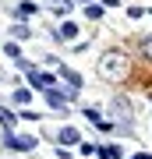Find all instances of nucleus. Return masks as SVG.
I'll list each match as a JSON object with an SVG mask.
<instances>
[{
  "label": "nucleus",
  "instance_id": "obj_4",
  "mask_svg": "<svg viewBox=\"0 0 152 159\" xmlns=\"http://www.w3.org/2000/svg\"><path fill=\"white\" fill-rule=\"evenodd\" d=\"M57 142H60V145H81V131H74V127H60V131H57Z\"/></svg>",
  "mask_w": 152,
  "mask_h": 159
},
{
  "label": "nucleus",
  "instance_id": "obj_6",
  "mask_svg": "<svg viewBox=\"0 0 152 159\" xmlns=\"http://www.w3.org/2000/svg\"><path fill=\"white\" fill-rule=\"evenodd\" d=\"M46 102H50V110H67V99L60 96V89H50V92H46Z\"/></svg>",
  "mask_w": 152,
  "mask_h": 159
},
{
  "label": "nucleus",
  "instance_id": "obj_13",
  "mask_svg": "<svg viewBox=\"0 0 152 159\" xmlns=\"http://www.w3.org/2000/svg\"><path fill=\"white\" fill-rule=\"evenodd\" d=\"M11 35H14V39H28V35H32V29H28V25H14Z\"/></svg>",
  "mask_w": 152,
  "mask_h": 159
},
{
  "label": "nucleus",
  "instance_id": "obj_15",
  "mask_svg": "<svg viewBox=\"0 0 152 159\" xmlns=\"http://www.w3.org/2000/svg\"><path fill=\"white\" fill-rule=\"evenodd\" d=\"M4 53H7V57H14V60H18V57H21V50H18V46H14V43H7V46H4Z\"/></svg>",
  "mask_w": 152,
  "mask_h": 159
},
{
  "label": "nucleus",
  "instance_id": "obj_2",
  "mask_svg": "<svg viewBox=\"0 0 152 159\" xmlns=\"http://www.w3.org/2000/svg\"><path fill=\"white\" fill-rule=\"evenodd\" d=\"M7 148H11V152H32L35 145H39V138L35 134H14V131H7Z\"/></svg>",
  "mask_w": 152,
  "mask_h": 159
},
{
  "label": "nucleus",
  "instance_id": "obj_8",
  "mask_svg": "<svg viewBox=\"0 0 152 159\" xmlns=\"http://www.w3.org/2000/svg\"><path fill=\"white\" fill-rule=\"evenodd\" d=\"M53 35H57V39H74V35H78V25H74V21H64Z\"/></svg>",
  "mask_w": 152,
  "mask_h": 159
},
{
  "label": "nucleus",
  "instance_id": "obj_11",
  "mask_svg": "<svg viewBox=\"0 0 152 159\" xmlns=\"http://www.w3.org/2000/svg\"><path fill=\"white\" fill-rule=\"evenodd\" d=\"M71 11V4H67V0H60V4H50V14H57V18H60V14H67Z\"/></svg>",
  "mask_w": 152,
  "mask_h": 159
},
{
  "label": "nucleus",
  "instance_id": "obj_1",
  "mask_svg": "<svg viewBox=\"0 0 152 159\" xmlns=\"http://www.w3.org/2000/svg\"><path fill=\"white\" fill-rule=\"evenodd\" d=\"M127 67H131V64H127V57L120 50H106L99 57V64H96V71H99L103 81H124L127 78Z\"/></svg>",
  "mask_w": 152,
  "mask_h": 159
},
{
  "label": "nucleus",
  "instance_id": "obj_17",
  "mask_svg": "<svg viewBox=\"0 0 152 159\" xmlns=\"http://www.w3.org/2000/svg\"><path fill=\"white\" fill-rule=\"evenodd\" d=\"M145 57L152 60V35H149V43H145Z\"/></svg>",
  "mask_w": 152,
  "mask_h": 159
},
{
  "label": "nucleus",
  "instance_id": "obj_16",
  "mask_svg": "<svg viewBox=\"0 0 152 159\" xmlns=\"http://www.w3.org/2000/svg\"><path fill=\"white\" fill-rule=\"evenodd\" d=\"M18 14H21V18H28V14H35V4H21V7H18Z\"/></svg>",
  "mask_w": 152,
  "mask_h": 159
},
{
  "label": "nucleus",
  "instance_id": "obj_7",
  "mask_svg": "<svg viewBox=\"0 0 152 159\" xmlns=\"http://www.w3.org/2000/svg\"><path fill=\"white\" fill-rule=\"evenodd\" d=\"M57 71H60V78H64V81H67V85H74V89H81V85H85V81H81V74H78V71H71V67H57Z\"/></svg>",
  "mask_w": 152,
  "mask_h": 159
},
{
  "label": "nucleus",
  "instance_id": "obj_10",
  "mask_svg": "<svg viewBox=\"0 0 152 159\" xmlns=\"http://www.w3.org/2000/svg\"><path fill=\"white\" fill-rule=\"evenodd\" d=\"M14 102L18 106H28V102H32V92L28 89H14Z\"/></svg>",
  "mask_w": 152,
  "mask_h": 159
},
{
  "label": "nucleus",
  "instance_id": "obj_14",
  "mask_svg": "<svg viewBox=\"0 0 152 159\" xmlns=\"http://www.w3.org/2000/svg\"><path fill=\"white\" fill-rule=\"evenodd\" d=\"M85 117H89V120H92V124H99V120H103V113H99V110H96V106H89V110H85Z\"/></svg>",
  "mask_w": 152,
  "mask_h": 159
},
{
  "label": "nucleus",
  "instance_id": "obj_5",
  "mask_svg": "<svg viewBox=\"0 0 152 159\" xmlns=\"http://www.w3.org/2000/svg\"><path fill=\"white\" fill-rule=\"evenodd\" d=\"M96 156L99 159H124V148H120V145H99Z\"/></svg>",
  "mask_w": 152,
  "mask_h": 159
},
{
  "label": "nucleus",
  "instance_id": "obj_18",
  "mask_svg": "<svg viewBox=\"0 0 152 159\" xmlns=\"http://www.w3.org/2000/svg\"><path fill=\"white\" fill-rule=\"evenodd\" d=\"M131 159H152V156H145V152H141V156H131Z\"/></svg>",
  "mask_w": 152,
  "mask_h": 159
},
{
  "label": "nucleus",
  "instance_id": "obj_9",
  "mask_svg": "<svg viewBox=\"0 0 152 159\" xmlns=\"http://www.w3.org/2000/svg\"><path fill=\"white\" fill-rule=\"evenodd\" d=\"M14 124H18V117L7 106H0V127H4V131H14Z\"/></svg>",
  "mask_w": 152,
  "mask_h": 159
},
{
  "label": "nucleus",
  "instance_id": "obj_3",
  "mask_svg": "<svg viewBox=\"0 0 152 159\" xmlns=\"http://www.w3.org/2000/svg\"><path fill=\"white\" fill-rule=\"evenodd\" d=\"M28 81H32L39 92H50V89H57V74H50V71H39V67H32L28 71Z\"/></svg>",
  "mask_w": 152,
  "mask_h": 159
},
{
  "label": "nucleus",
  "instance_id": "obj_12",
  "mask_svg": "<svg viewBox=\"0 0 152 159\" xmlns=\"http://www.w3.org/2000/svg\"><path fill=\"white\" fill-rule=\"evenodd\" d=\"M85 18H89V21H99V18H103V7L89 4V7H85Z\"/></svg>",
  "mask_w": 152,
  "mask_h": 159
}]
</instances>
